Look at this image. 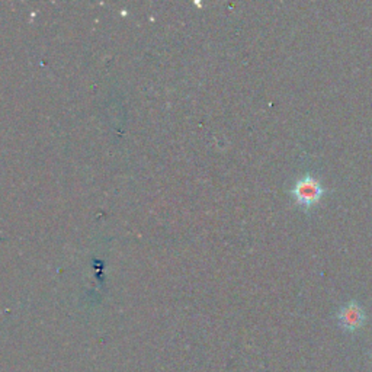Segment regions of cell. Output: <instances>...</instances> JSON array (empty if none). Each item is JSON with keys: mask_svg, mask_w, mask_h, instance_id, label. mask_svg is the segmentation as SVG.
I'll use <instances>...</instances> for the list:
<instances>
[{"mask_svg": "<svg viewBox=\"0 0 372 372\" xmlns=\"http://www.w3.org/2000/svg\"><path fill=\"white\" fill-rule=\"evenodd\" d=\"M324 194L326 190L323 188L321 182L313 175H306L298 179L291 190V195L297 204L306 209L316 206Z\"/></svg>", "mask_w": 372, "mask_h": 372, "instance_id": "obj_1", "label": "cell"}, {"mask_svg": "<svg viewBox=\"0 0 372 372\" xmlns=\"http://www.w3.org/2000/svg\"><path fill=\"white\" fill-rule=\"evenodd\" d=\"M337 318L345 330L356 332L365 323V313L356 301H351L347 302L345 307L340 309Z\"/></svg>", "mask_w": 372, "mask_h": 372, "instance_id": "obj_2", "label": "cell"}]
</instances>
